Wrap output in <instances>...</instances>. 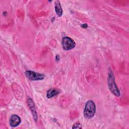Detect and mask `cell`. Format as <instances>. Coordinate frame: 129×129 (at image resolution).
Instances as JSON below:
<instances>
[{"label": "cell", "instance_id": "ba28073f", "mask_svg": "<svg viewBox=\"0 0 129 129\" xmlns=\"http://www.w3.org/2000/svg\"><path fill=\"white\" fill-rule=\"evenodd\" d=\"M59 93V91L56 89L51 88L49 89L46 93V97L47 98H51L57 95Z\"/></svg>", "mask_w": 129, "mask_h": 129}, {"label": "cell", "instance_id": "8992f818", "mask_svg": "<svg viewBox=\"0 0 129 129\" xmlns=\"http://www.w3.org/2000/svg\"><path fill=\"white\" fill-rule=\"evenodd\" d=\"M10 124L12 127H16L18 126L21 122V118L16 114L12 115L9 119Z\"/></svg>", "mask_w": 129, "mask_h": 129}, {"label": "cell", "instance_id": "9c48e42d", "mask_svg": "<svg viewBox=\"0 0 129 129\" xmlns=\"http://www.w3.org/2000/svg\"><path fill=\"white\" fill-rule=\"evenodd\" d=\"M82 127L81 124L79 122H75L72 126L73 128H82Z\"/></svg>", "mask_w": 129, "mask_h": 129}, {"label": "cell", "instance_id": "7a4b0ae2", "mask_svg": "<svg viewBox=\"0 0 129 129\" xmlns=\"http://www.w3.org/2000/svg\"><path fill=\"white\" fill-rule=\"evenodd\" d=\"M96 112V105L93 100H88L85 106L84 116L87 119L92 118Z\"/></svg>", "mask_w": 129, "mask_h": 129}, {"label": "cell", "instance_id": "5b68a950", "mask_svg": "<svg viewBox=\"0 0 129 129\" xmlns=\"http://www.w3.org/2000/svg\"><path fill=\"white\" fill-rule=\"evenodd\" d=\"M27 102L28 103V105L32 112V114L33 115V118L35 121H37L38 119V115L36 111V109L35 106V104L33 101V100L29 97H27Z\"/></svg>", "mask_w": 129, "mask_h": 129}, {"label": "cell", "instance_id": "30bf717a", "mask_svg": "<svg viewBox=\"0 0 129 129\" xmlns=\"http://www.w3.org/2000/svg\"><path fill=\"white\" fill-rule=\"evenodd\" d=\"M82 27H83L84 28H86L88 27V26H87V25L86 24H83L82 25Z\"/></svg>", "mask_w": 129, "mask_h": 129}, {"label": "cell", "instance_id": "6da1fadb", "mask_svg": "<svg viewBox=\"0 0 129 129\" xmlns=\"http://www.w3.org/2000/svg\"><path fill=\"white\" fill-rule=\"evenodd\" d=\"M107 82L108 88L111 92L115 96L119 97L120 96V92L115 83L114 74L111 68H109L108 70Z\"/></svg>", "mask_w": 129, "mask_h": 129}, {"label": "cell", "instance_id": "3957f363", "mask_svg": "<svg viewBox=\"0 0 129 129\" xmlns=\"http://www.w3.org/2000/svg\"><path fill=\"white\" fill-rule=\"evenodd\" d=\"M61 45L64 50H70L75 48L76 46V43L73 39L66 36L62 38L61 40Z\"/></svg>", "mask_w": 129, "mask_h": 129}, {"label": "cell", "instance_id": "52a82bcc", "mask_svg": "<svg viewBox=\"0 0 129 129\" xmlns=\"http://www.w3.org/2000/svg\"><path fill=\"white\" fill-rule=\"evenodd\" d=\"M54 9L55 13L58 17H60L62 15V9L59 1H55L54 2Z\"/></svg>", "mask_w": 129, "mask_h": 129}, {"label": "cell", "instance_id": "277c9868", "mask_svg": "<svg viewBox=\"0 0 129 129\" xmlns=\"http://www.w3.org/2000/svg\"><path fill=\"white\" fill-rule=\"evenodd\" d=\"M26 77L32 81H39L43 80L45 78V75L34 71L27 70L25 72Z\"/></svg>", "mask_w": 129, "mask_h": 129}]
</instances>
